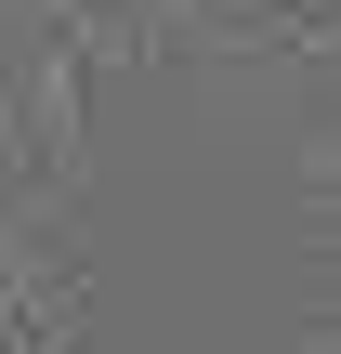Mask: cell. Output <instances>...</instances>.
<instances>
[{
    "mask_svg": "<svg viewBox=\"0 0 341 354\" xmlns=\"http://www.w3.org/2000/svg\"><path fill=\"white\" fill-rule=\"evenodd\" d=\"M145 0H26L13 39H0V158L39 171V184H79L92 171V118L105 92L145 66Z\"/></svg>",
    "mask_w": 341,
    "mask_h": 354,
    "instance_id": "6da1fadb",
    "label": "cell"
},
{
    "mask_svg": "<svg viewBox=\"0 0 341 354\" xmlns=\"http://www.w3.org/2000/svg\"><path fill=\"white\" fill-rule=\"evenodd\" d=\"M79 315H92L79 250H66L53 223L0 210V354H66V342H79Z\"/></svg>",
    "mask_w": 341,
    "mask_h": 354,
    "instance_id": "7a4b0ae2",
    "label": "cell"
}]
</instances>
